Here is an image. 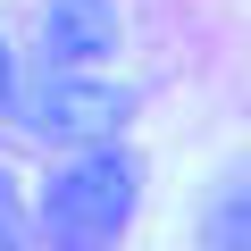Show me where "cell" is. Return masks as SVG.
<instances>
[{
    "instance_id": "obj_1",
    "label": "cell",
    "mask_w": 251,
    "mask_h": 251,
    "mask_svg": "<svg viewBox=\"0 0 251 251\" xmlns=\"http://www.w3.org/2000/svg\"><path fill=\"white\" fill-rule=\"evenodd\" d=\"M143 209V168L134 151L117 143H92L75 159L50 168V184L34 193V243L42 251H117L126 226Z\"/></svg>"
},
{
    "instance_id": "obj_2",
    "label": "cell",
    "mask_w": 251,
    "mask_h": 251,
    "mask_svg": "<svg viewBox=\"0 0 251 251\" xmlns=\"http://www.w3.org/2000/svg\"><path fill=\"white\" fill-rule=\"evenodd\" d=\"M134 109H143V92L134 84H117V75H92V67H50V75H34L25 92H17V126L34 143H117L126 126H134Z\"/></svg>"
},
{
    "instance_id": "obj_3",
    "label": "cell",
    "mask_w": 251,
    "mask_h": 251,
    "mask_svg": "<svg viewBox=\"0 0 251 251\" xmlns=\"http://www.w3.org/2000/svg\"><path fill=\"white\" fill-rule=\"evenodd\" d=\"M126 42L117 0H42V59L50 67H109Z\"/></svg>"
},
{
    "instance_id": "obj_4",
    "label": "cell",
    "mask_w": 251,
    "mask_h": 251,
    "mask_svg": "<svg viewBox=\"0 0 251 251\" xmlns=\"http://www.w3.org/2000/svg\"><path fill=\"white\" fill-rule=\"evenodd\" d=\"M201 251H251V176H234L201 209Z\"/></svg>"
},
{
    "instance_id": "obj_5",
    "label": "cell",
    "mask_w": 251,
    "mask_h": 251,
    "mask_svg": "<svg viewBox=\"0 0 251 251\" xmlns=\"http://www.w3.org/2000/svg\"><path fill=\"white\" fill-rule=\"evenodd\" d=\"M0 251H42L34 243V209H25V193H17L9 168H0Z\"/></svg>"
},
{
    "instance_id": "obj_6",
    "label": "cell",
    "mask_w": 251,
    "mask_h": 251,
    "mask_svg": "<svg viewBox=\"0 0 251 251\" xmlns=\"http://www.w3.org/2000/svg\"><path fill=\"white\" fill-rule=\"evenodd\" d=\"M17 92H25V75H17V50H9V34H0V117L17 109Z\"/></svg>"
}]
</instances>
